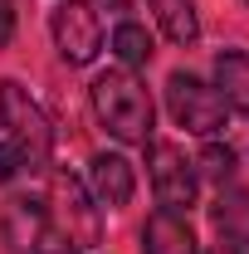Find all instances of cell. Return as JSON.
Wrapping results in <instances>:
<instances>
[{"label": "cell", "mask_w": 249, "mask_h": 254, "mask_svg": "<svg viewBox=\"0 0 249 254\" xmlns=\"http://www.w3.org/2000/svg\"><path fill=\"white\" fill-rule=\"evenodd\" d=\"M210 254H249V250H240V245H225V240H220V245H215Z\"/></svg>", "instance_id": "obj_17"}, {"label": "cell", "mask_w": 249, "mask_h": 254, "mask_svg": "<svg viewBox=\"0 0 249 254\" xmlns=\"http://www.w3.org/2000/svg\"><path fill=\"white\" fill-rule=\"evenodd\" d=\"M147 181H152L161 210H176V215H186L200 190L195 161H186V152L171 142H147Z\"/></svg>", "instance_id": "obj_5"}, {"label": "cell", "mask_w": 249, "mask_h": 254, "mask_svg": "<svg viewBox=\"0 0 249 254\" xmlns=\"http://www.w3.org/2000/svg\"><path fill=\"white\" fill-rule=\"evenodd\" d=\"M113 54L123 68H142V64H152V34L142 30L137 20H123L118 30H113Z\"/></svg>", "instance_id": "obj_13"}, {"label": "cell", "mask_w": 249, "mask_h": 254, "mask_svg": "<svg viewBox=\"0 0 249 254\" xmlns=\"http://www.w3.org/2000/svg\"><path fill=\"white\" fill-rule=\"evenodd\" d=\"M93 113L108 137H118L127 147H147L156 127V108L152 93L142 88V78L132 68H108L93 78Z\"/></svg>", "instance_id": "obj_1"}, {"label": "cell", "mask_w": 249, "mask_h": 254, "mask_svg": "<svg viewBox=\"0 0 249 254\" xmlns=\"http://www.w3.org/2000/svg\"><path fill=\"white\" fill-rule=\"evenodd\" d=\"M0 240L10 245V254H44V245L54 240V235H49V210H44V200L10 195V200H5V215H0Z\"/></svg>", "instance_id": "obj_7"}, {"label": "cell", "mask_w": 249, "mask_h": 254, "mask_svg": "<svg viewBox=\"0 0 249 254\" xmlns=\"http://www.w3.org/2000/svg\"><path fill=\"white\" fill-rule=\"evenodd\" d=\"M166 108H171L176 127H186L190 137H205V142L220 137L230 123V103L220 98V88L195 73H181V68L166 78Z\"/></svg>", "instance_id": "obj_4"}, {"label": "cell", "mask_w": 249, "mask_h": 254, "mask_svg": "<svg viewBox=\"0 0 249 254\" xmlns=\"http://www.w3.org/2000/svg\"><path fill=\"white\" fill-rule=\"evenodd\" d=\"M235 166H240V157H235V147H220L215 137L200 147V157H195V176H205V181H215V186H230L235 181Z\"/></svg>", "instance_id": "obj_14"}, {"label": "cell", "mask_w": 249, "mask_h": 254, "mask_svg": "<svg viewBox=\"0 0 249 254\" xmlns=\"http://www.w3.org/2000/svg\"><path fill=\"white\" fill-rule=\"evenodd\" d=\"M147 10H152L156 30L166 34L171 44L190 49V44L200 39V15H195V0H147Z\"/></svg>", "instance_id": "obj_11"}, {"label": "cell", "mask_w": 249, "mask_h": 254, "mask_svg": "<svg viewBox=\"0 0 249 254\" xmlns=\"http://www.w3.org/2000/svg\"><path fill=\"white\" fill-rule=\"evenodd\" d=\"M215 88H220V98H225L235 113L249 118V54L245 49L215 54Z\"/></svg>", "instance_id": "obj_12"}, {"label": "cell", "mask_w": 249, "mask_h": 254, "mask_svg": "<svg viewBox=\"0 0 249 254\" xmlns=\"http://www.w3.org/2000/svg\"><path fill=\"white\" fill-rule=\"evenodd\" d=\"M142 254H200L195 230L176 210H152L142 225Z\"/></svg>", "instance_id": "obj_9"}, {"label": "cell", "mask_w": 249, "mask_h": 254, "mask_svg": "<svg viewBox=\"0 0 249 254\" xmlns=\"http://www.w3.org/2000/svg\"><path fill=\"white\" fill-rule=\"evenodd\" d=\"M44 210H49V235L59 240L68 254H88L103 245V210H98V200L88 195V186L78 181V176H54L49 181V200H44Z\"/></svg>", "instance_id": "obj_3"}, {"label": "cell", "mask_w": 249, "mask_h": 254, "mask_svg": "<svg viewBox=\"0 0 249 254\" xmlns=\"http://www.w3.org/2000/svg\"><path fill=\"white\" fill-rule=\"evenodd\" d=\"M49 30H54V49L78 68L93 64L103 49V20H98V5H88V0H63L49 20Z\"/></svg>", "instance_id": "obj_6"}, {"label": "cell", "mask_w": 249, "mask_h": 254, "mask_svg": "<svg viewBox=\"0 0 249 254\" xmlns=\"http://www.w3.org/2000/svg\"><path fill=\"white\" fill-rule=\"evenodd\" d=\"M15 39V0H0V49Z\"/></svg>", "instance_id": "obj_15"}, {"label": "cell", "mask_w": 249, "mask_h": 254, "mask_svg": "<svg viewBox=\"0 0 249 254\" xmlns=\"http://www.w3.org/2000/svg\"><path fill=\"white\" fill-rule=\"evenodd\" d=\"M15 171H20V157H15L10 147H0V181H10Z\"/></svg>", "instance_id": "obj_16"}, {"label": "cell", "mask_w": 249, "mask_h": 254, "mask_svg": "<svg viewBox=\"0 0 249 254\" xmlns=\"http://www.w3.org/2000/svg\"><path fill=\"white\" fill-rule=\"evenodd\" d=\"M88 195L98 200V210H123V205H132V195H137L132 161L118 157V152H98L88 161Z\"/></svg>", "instance_id": "obj_8"}, {"label": "cell", "mask_w": 249, "mask_h": 254, "mask_svg": "<svg viewBox=\"0 0 249 254\" xmlns=\"http://www.w3.org/2000/svg\"><path fill=\"white\" fill-rule=\"evenodd\" d=\"M210 225L225 245L249 250V190L245 186H220L215 205H210Z\"/></svg>", "instance_id": "obj_10"}, {"label": "cell", "mask_w": 249, "mask_h": 254, "mask_svg": "<svg viewBox=\"0 0 249 254\" xmlns=\"http://www.w3.org/2000/svg\"><path fill=\"white\" fill-rule=\"evenodd\" d=\"M0 127H5V147L20 157V166H30V171H44L49 166V157H54L49 113L15 78H0Z\"/></svg>", "instance_id": "obj_2"}]
</instances>
